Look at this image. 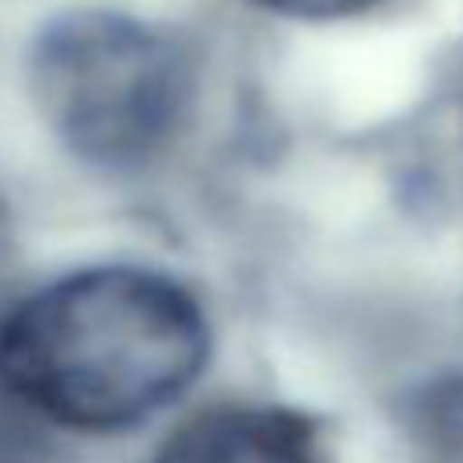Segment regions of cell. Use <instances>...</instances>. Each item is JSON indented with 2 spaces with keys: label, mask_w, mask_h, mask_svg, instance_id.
<instances>
[{
  "label": "cell",
  "mask_w": 463,
  "mask_h": 463,
  "mask_svg": "<svg viewBox=\"0 0 463 463\" xmlns=\"http://www.w3.org/2000/svg\"><path fill=\"white\" fill-rule=\"evenodd\" d=\"M151 463H321L309 419L280 407H216L184 423Z\"/></svg>",
  "instance_id": "cell-3"
},
{
  "label": "cell",
  "mask_w": 463,
  "mask_h": 463,
  "mask_svg": "<svg viewBox=\"0 0 463 463\" xmlns=\"http://www.w3.org/2000/svg\"><path fill=\"white\" fill-rule=\"evenodd\" d=\"M212 329L179 280L151 269H86L0 321V383L70 431H122L200 378Z\"/></svg>",
  "instance_id": "cell-1"
},
{
  "label": "cell",
  "mask_w": 463,
  "mask_h": 463,
  "mask_svg": "<svg viewBox=\"0 0 463 463\" xmlns=\"http://www.w3.org/2000/svg\"><path fill=\"white\" fill-rule=\"evenodd\" d=\"M260 8L280 16H293V21H334V16H354L362 8L378 5V0H256Z\"/></svg>",
  "instance_id": "cell-4"
},
{
  "label": "cell",
  "mask_w": 463,
  "mask_h": 463,
  "mask_svg": "<svg viewBox=\"0 0 463 463\" xmlns=\"http://www.w3.org/2000/svg\"><path fill=\"white\" fill-rule=\"evenodd\" d=\"M29 90L70 151L102 167H138L184 122L187 57L135 16L65 13L33 41Z\"/></svg>",
  "instance_id": "cell-2"
}]
</instances>
